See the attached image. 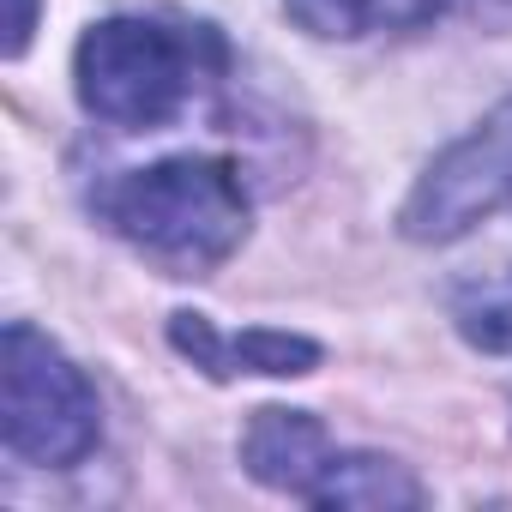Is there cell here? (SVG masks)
Listing matches in <instances>:
<instances>
[{"label": "cell", "instance_id": "obj_1", "mask_svg": "<svg viewBox=\"0 0 512 512\" xmlns=\"http://www.w3.org/2000/svg\"><path fill=\"white\" fill-rule=\"evenodd\" d=\"M223 67L229 43L211 25H181L151 13H121L91 25L73 55L79 103L127 133L169 127L211 79H223Z\"/></svg>", "mask_w": 512, "mask_h": 512}, {"label": "cell", "instance_id": "obj_2", "mask_svg": "<svg viewBox=\"0 0 512 512\" xmlns=\"http://www.w3.org/2000/svg\"><path fill=\"white\" fill-rule=\"evenodd\" d=\"M103 223L175 278H205L247 235V193L229 157H163L97 193Z\"/></svg>", "mask_w": 512, "mask_h": 512}, {"label": "cell", "instance_id": "obj_3", "mask_svg": "<svg viewBox=\"0 0 512 512\" xmlns=\"http://www.w3.org/2000/svg\"><path fill=\"white\" fill-rule=\"evenodd\" d=\"M0 386H7V452L43 470H67L97 452L103 440V404L91 380L67 362L61 344H49L37 326H7L0 344Z\"/></svg>", "mask_w": 512, "mask_h": 512}, {"label": "cell", "instance_id": "obj_4", "mask_svg": "<svg viewBox=\"0 0 512 512\" xmlns=\"http://www.w3.org/2000/svg\"><path fill=\"white\" fill-rule=\"evenodd\" d=\"M512 199V97L458 145H446L404 205L410 241H452Z\"/></svg>", "mask_w": 512, "mask_h": 512}, {"label": "cell", "instance_id": "obj_5", "mask_svg": "<svg viewBox=\"0 0 512 512\" xmlns=\"http://www.w3.org/2000/svg\"><path fill=\"white\" fill-rule=\"evenodd\" d=\"M332 440H326V422L308 416V410H284V404H266V410H253L247 434H241V464L253 482H266L278 494H296L308 500L314 482L326 476L332 464Z\"/></svg>", "mask_w": 512, "mask_h": 512}, {"label": "cell", "instance_id": "obj_6", "mask_svg": "<svg viewBox=\"0 0 512 512\" xmlns=\"http://www.w3.org/2000/svg\"><path fill=\"white\" fill-rule=\"evenodd\" d=\"M169 344L181 356H193V368H205L211 380H229V374H314L320 362V344L314 338H296V332H235V338H217L205 314H175L169 320Z\"/></svg>", "mask_w": 512, "mask_h": 512}, {"label": "cell", "instance_id": "obj_7", "mask_svg": "<svg viewBox=\"0 0 512 512\" xmlns=\"http://www.w3.org/2000/svg\"><path fill=\"white\" fill-rule=\"evenodd\" d=\"M308 506H368V512H398L404 506L410 512V506H422V482L404 464L380 458V452H338L326 464V476L314 482Z\"/></svg>", "mask_w": 512, "mask_h": 512}, {"label": "cell", "instance_id": "obj_8", "mask_svg": "<svg viewBox=\"0 0 512 512\" xmlns=\"http://www.w3.org/2000/svg\"><path fill=\"white\" fill-rule=\"evenodd\" d=\"M290 19L314 37H380L434 25L452 0H284Z\"/></svg>", "mask_w": 512, "mask_h": 512}, {"label": "cell", "instance_id": "obj_9", "mask_svg": "<svg viewBox=\"0 0 512 512\" xmlns=\"http://www.w3.org/2000/svg\"><path fill=\"white\" fill-rule=\"evenodd\" d=\"M446 308H452V326L470 350L512 356V266H488V272L458 278Z\"/></svg>", "mask_w": 512, "mask_h": 512}, {"label": "cell", "instance_id": "obj_10", "mask_svg": "<svg viewBox=\"0 0 512 512\" xmlns=\"http://www.w3.org/2000/svg\"><path fill=\"white\" fill-rule=\"evenodd\" d=\"M31 31H37V0H13V25H7V55H25Z\"/></svg>", "mask_w": 512, "mask_h": 512}]
</instances>
